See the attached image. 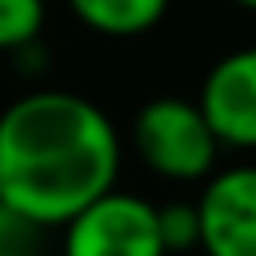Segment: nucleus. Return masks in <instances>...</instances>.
I'll return each instance as SVG.
<instances>
[{
	"label": "nucleus",
	"mask_w": 256,
	"mask_h": 256,
	"mask_svg": "<svg viewBox=\"0 0 256 256\" xmlns=\"http://www.w3.org/2000/svg\"><path fill=\"white\" fill-rule=\"evenodd\" d=\"M220 148L256 152V44L220 56L196 96Z\"/></svg>",
	"instance_id": "39448f33"
},
{
	"label": "nucleus",
	"mask_w": 256,
	"mask_h": 256,
	"mask_svg": "<svg viewBox=\"0 0 256 256\" xmlns=\"http://www.w3.org/2000/svg\"><path fill=\"white\" fill-rule=\"evenodd\" d=\"M196 212L204 256H256V164L212 172Z\"/></svg>",
	"instance_id": "20e7f679"
},
{
	"label": "nucleus",
	"mask_w": 256,
	"mask_h": 256,
	"mask_svg": "<svg viewBox=\"0 0 256 256\" xmlns=\"http://www.w3.org/2000/svg\"><path fill=\"white\" fill-rule=\"evenodd\" d=\"M132 148L148 172L176 184L208 180L220 156V140L208 128L200 104L184 96L148 100L132 116Z\"/></svg>",
	"instance_id": "f03ea898"
},
{
	"label": "nucleus",
	"mask_w": 256,
	"mask_h": 256,
	"mask_svg": "<svg viewBox=\"0 0 256 256\" xmlns=\"http://www.w3.org/2000/svg\"><path fill=\"white\" fill-rule=\"evenodd\" d=\"M120 132L100 104L36 88L0 112V200L40 228H60L116 188Z\"/></svg>",
	"instance_id": "f257e3e1"
},
{
	"label": "nucleus",
	"mask_w": 256,
	"mask_h": 256,
	"mask_svg": "<svg viewBox=\"0 0 256 256\" xmlns=\"http://www.w3.org/2000/svg\"><path fill=\"white\" fill-rule=\"evenodd\" d=\"M44 0H0V52H20L44 32Z\"/></svg>",
	"instance_id": "0eeeda50"
},
{
	"label": "nucleus",
	"mask_w": 256,
	"mask_h": 256,
	"mask_svg": "<svg viewBox=\"0 0 256 256\" xmlns=\"http://www.w3.org/2000/svg\"><path fill=\"white\" fill-rule=\"evenodd\" d=\"M156 228H160L164 252L200 248V212H196V204H188V200L156 204Z\"/></svg>",
	"instance_id": "6e6552de"
},
{
	"label": "nucleus",
	"mask_w": 256,
	"mask_h": 256,
	"mask_svg": "<svg viewBox=\"0 0 256 256\" xmlns=\"http://www.w3.org/2000/svg\"><path fill=\"white\" fill-rule=\"evenodd\" d=\"M232 4H240V8H248V12H256V0H232Z\"/></svg>",
	"instance_id": "9d476101"
},
{
	"label": "nucleus",
	"mask_w": 256,
	"mask_h": 256,
	"mask_svg": "<svg viewBox=\"0 0 256 256\" xmlns=\"http://www.w3.org/2000/svg\"><path fill=\"white\" fill-rule=\"evenodd\" d=\"M68 12L96 36H112V40H132L152 32L164 16L172 0H64Z\"/></svg>",
	"instance_id": "423d86ee"
},
{
	"label": "nucleus",
	"mask_w": 256,
	"mask_h": 256,
	"mask_svg": "<svg viewBox=\"0 0 256 256\" xmlns=\"http://www.w3.org/2000/svg\"><path fill=\"white\" fill-rule=\"evenodd\" d=\"M40 224H32L0 200V256H40Z\"/></svg>",
	"instance_id": "1a4fd4ad"
},
{
	"label": "nucleus",
	"mask_w": 256,
	"mask_h": 256,
	"mask_svg": "<svg viewBox=\"0 0 256 256\" xmlns=\"http://www.w3.org/2000/svg\"><path fill=\"white\" fill-rule=\"evenodd\" d=\"M60 228V256H168L156 228V204L136 192L108 188Z\"/></svg>",
	"instance_id": "7ed1b4c3"
}]
</instances>
